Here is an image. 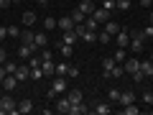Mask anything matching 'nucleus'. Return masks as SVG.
I'll list each match as a JSON object with an SVG mask.
<instances>
[{"label": "nucleus", "mask_w": 153, "mask_h": 115, "mask_svg": "<svg viewBox=\"0 0 153 115\" xmlns=\"http://www.w3.org/2000/svg\"><path fill=\"white\" fill-rule=\"evenodd\" d=\"M128 49L133 51V54H140L143 49H146V38H143L140 31H130V46Z\"/></svg>", "instance_id": "obj_1"}, {"label": "nucleus", "mask_w": 153, "mask_h": 115, "mask_svg": "<svg viewBox=\"0 0 153 115\" xmlns=\"http://www.w3.org/2000/svg\"><path fill=\"white\" fill-rule=\"evenodd\" d=\"M0 108H3V113H8V115H16L18 113V102L10 97V92H5L3 97H0Z\"/></svg>", "instance_id": "obj_2"}, {"label": "nucleus", "mask_w": 153, "mask_h": 115, "mask_svg": "<svg viewBox=\"0 0 153 115\" xmlns=\"http://www.w3.org/2000/svg\"><path fill=\"white\" fill-rule=\"evenodd\" d=\"M66 90H69L66 79H64V77H56V79H54V84H51V90H49V97H59V95H64Z\"/></svg>", "instance_id": "obj_3"}, {"label": "nucleus", "mask_w": 153, "mask_h": 115, "mask_svg": "<svg viewBox=\"0 0 153 115\" xmlns=\"http://www.w3.org/2000/svg\"><path fill=\"white\" fill-rule=\"evenodd\" d=\"M123 69H125V74L138 72V69H140V61H138V56H128V59L123 61Z\"/></svg>", "instance_id": "obj_4"}, {"label": "nucleus", "mask_w": 153, "mask_h": 115, "mask_svg": "<svg viewBox=\"0 0 153 115\" xmlns=\"http://www.w3.org/2000/svg\"><path fill=\"white\" fill-rule=\"evenodd\" d=\"M117 46L120 49H128L130 46V28H120L117 31Z\"/></svg>", "instance_id": "obj_5"}, {"label": "nucleus", "mask_w": 153, "mask_h": 115, "mask_svg": "<svg viewBox=\"0 0 153 115\" xmlns=\"http://www.w3.org/2000/svg\"><path fill=\"white\" fill-rule=\"evenodd\" d=\"M71 28H74V21H71V16H61L59 21H56V31H71Z\"/></svg>", "instance_id": "obj_6"}, {"label": "nucleus", "mask_w": 153, "mask_h": 115, "mask_svg": "<svg viewBox=\"0 0 153 115\" xmlns=\"http://www.w3.org/2000/svg\"><path fill=\"white\" fill-rule=\"evenodd\" d=\"M33 51H36V46H33V44H21V46H18V56H21L23 61H28V59H31V56H33Z\"/></svg>", "instance_id": "obj_7"}, {"label": "nucleus", "mask_w": 153, "mask_h": 115, "mask_svg": "<svg viewBox=\"0 0 153 115\" xmlns=\"http://www.w3.org/2000/svg\"><path fill=\"white\" fill-rule=\"evenodd\" d=\"M66 97H69L71 105H76V102H82V100H84V95H82L79 87H69V90H66Z\"/></svg>", "instance_id": "obj_8"}, {"label": "nucleus", "mask_w": 153, "mask_h": 115, "mask_svg": "<svg viewBox=\"0 0 153 115\" xmlns=\"http://www.w3.org/2000/svg\"><path fill=\"white\" fill-rule=\"evenodd\" d=\"M46 44H49V36H46V31H36V33H33V46H36V49H44Z\"/></svg>", "instance_id": "obj_9"}, {"label": "nucleus", "mask_w": 153, "mask_h": 115, "mask_svg": "<svg viewBox=\"0 0 153 115\" xmlns=\"http://www.w3.org/2000/svg\"><path fill=\"white\" fill-rule=\"evenodd\" d=\"M16 77H18V82H26V79H31V66H28V64L16 66Z\"/></svg>", "instance_id": "obj_10"}, {"label": "nucleus", "mask_w": 153, "mask_h": 115, "mask_svg": "<svg viewBox=\"0 0 153 115\" xmlns=\"http://www.w3.org/2000/svg\"><path fill=\"white\" fill-rule=\"evenodd\" d=\"M69 110H71L69 97H59V100H56V113H59V115H66Z\"/></svg>", "instance_id": "obj_11"}, {"label": "nucleus", "mask_w": 153, "mask_h": 115, "mask_svg": "<svg viewBox=\"0 0 153 115\" xmlns=\"http://www.w3.org/2000/svg\"><path fill=\"white\" fill-rule=\"evenodd\" d=\"M92 113H97V115H110V113H112V105H110V102H94V105H92Z\"/></svg>", "instance_id": "obj_12"}, {"label": "nucleus", "mask_w": 153, "mask_h": 115, "mask_svg": "<svg viewBox=\"0 0 153 115\" xmlns=\"http://www.w3.org/2000/svg\"><path fill=\"white\" fill-rule=\"evenodd\" d=\"M16 87H18V77L16 74H8L5 79H3V90H5V92H13Z\"/></svg>", "instance_id": "obj_13"}, {"label": "nucleus", "mask_w": 153, "mask_h": 115, "mask_svg": "<svg viewBox=\"0 0 153 115\" xmlns=\"http://www.w3.org/2000/svg\"><path fill=\"white\" fill-rule=\"evenodd\" d=\"M130 102H135V92L133 90H125V92H120V100H117V105H130Z\"/></svg>", "instance_id": "obj_14"}, {"label": "nucleus", "mask_w": 153, "mask_h": 115, "mask_svg": "<svg viewBox=\"0 0 153 115\" xmlns=\"http://www.w3.org/2000/svg\"><path fill=\"white\" fill-rule=\"evenodd\" d=\"M92 18H94L97 23H107V21H110V10H105V8H94Z\"/></svg>", "instance_id": "obj_15"}, {"label": "nucleus", "mask_w": 153, "mask_h": 115, "mask_svg": "<svg viewBox=\"0 0 153 115\" xmlns=\"http://www.w3.org/2000/svg\"><path fill=\"white\" fill-rule=\"evenodd\" d=\"M41 69H44V77H54V74H56V64H54V59L41 61Z\"/></svg>", "instance_id": "obj_16"}, {"label": "nucleus", "mask_w": 153, "mask_h": 115, "mask_svg": "<svg viewBox=\"0 0 153 115\" xmlns=\"http://www.w3.org/2000/svg\"><path fill=\"white\" fill-rule=\"evenodd\" d=\"M115 64H117V61H115L112 56H105L102 64H100V66H102V74H105V77H110V72H112V66H115Z\"/></svg>", "instance_id": "obj_17"}, {"label": "nucleus", "mask_w": 153, "mask_h": 115, "mask_svg": "<svg viewBox=\"0 0 153 115\" xmlns=\"http://www.w3.org/2000/svg\"><path fill=\"white\" fill-rule=\"evenodd\" d=\"M76 8H79V10H82L84 16H92V13H94V8H97V5H94L92 0H82V3H79Z\"/></svg>", "instance_id": "obj_18"}, {"label": "nucleus", "mask_w": 153, "mask_h": 115, "mask_svg": "<svg viewBox=\"0 0 153 115\" xmlns=\"http://www.w3.org/2000/svg\"><path fill=\"white\" fill-rule=\"evenodd\" d=\"M120 28H123V26H117V23H115L112 18H110L107 23H102V31H107L110 36H117V31H120Z\"/></svg>", "instance_id": "obj_19"}, {"label": "nucleus", "mask_w": 153, "mask_h": 115, "mask_svg": "<svg viewBox=\"0 0 153 115\" xmlns=\"http://www.w3.org/2000/svg\"><path fill=\"white\" fill-rule=\"evenodd\" d=\"M92 108H87L84 105V100L82 102H76V105H71V110H69V115H84V113H89Z\"/></svg>", "instance_id": "obj_20"}, {"label": "nucleus", "mask_w": 153, "mask_h": 115, "mask_svg": "<svg viewBox=\"0 0 153 115\" xmlns=\"http://www.w3.org/2000/svg\"><path fill=\"white\" fill-rule=\"evenodd\" d=\"M33 110H36V108H33V102H31V100H21V102H18V113H21V115L33 113Z\"/></svg>", "instance_id": "obj_21"}, {"label": "nucleus", "mask_w": 153, "mask_h": 115, "mask_svg": "<svg viewBox=\"0 0 153 115\" xmlns=\"http://www.w3.org/2000/svg\"><path fill=\"white\" fill-rule=\"evenodd\" d=\"M120 113H123V115H138V113H140V108H138L135 102H130V105H123Z\"/></svg>", "instance_id": "obj_22"}, {"label": "nucleus", "mask_w": 153, "mask_h": 115, "mask_svg": "<svg viewBox=\"0 0 153 115\" xmlns=\"http://www.w3.org/2000/svg\"><path fill=\"white\" fill-rule=\"evenodd\" d=\"M140 72L146 77H153V59H146V61H140Z\"/></svg>", "instance_id": "obj_23"}, {"label": "nucleus", "mask_w": 153, "mask_h": 115, "mask_svg": "<svg viewBox=\"0 0 153 115\" xmlns=\"http://www.w3.org/2000/svg\"><path fill=\"white\" fill-rule=\"evenodd\" d=\"M76 38H79V36H76V31L71 28V31H64V38H61V41H64V44H71V46H74V44H76Z\"/></svg>", "instance_id": "obj_24"}, {"label": "nucleus", "mask_w": 153, "mask_h": 115, "mask_svg": "<svg viewBox=\"0 0 153 115\" xmlns=\"http://www.w3.org/2000/svg\"><path fill=\"white\" fill-rule=\"evenodd\" d=\"M123 74H125V69H123V64H115V66H112V72H110V77H107V79H120Z\"/></svg>", "instance_id": "obj_25"}, {"label": "nucleus", "mask_w": 153, "mask_h": 115, "mask_svg": "<svg viewBox=\"0 0 153 115\" xmlns=\"http://www.w3.org/2000/svg\"><path fill=\"white\" fill-rule=\"evenodd\" d=\"M82 41H87V44H97V31H89V28H87V31L82 33Z\"/></svg>", "instance_id": "obj_26"}, {"label": "nucleus", "mask_w": 153, "mask_h": 115, "mask_svg": "<svg viewBox=\"0 0 153 115\" xmlns=\"http://www.w3.org/2000/svg\"><path fill=\"white\" fill-rule=\"evenodd\" d=\"M56 46H59V51H61V56H64V59H69L71 51H74V49H71V44H64V41H61V44H56Z\"/></svg>", "instance_id": "obj_27"}, {"label": "nucleus", "mask_w": 153, "mask_h": 115, "mask_svg": "<svg viewBox=\"0 0 153 115\" xmlns=\"http://www.w3.org/2000/svg\"><path fill=\"white\" fill-rule=\"evenodd\" d=\"M84 18H87V16H84L79 8H74V10H71V21H74V26H76V23H84Z\"/></svg>", "instance_id": "obj_28"}, {"label": "nucleus", "mask_w": 153, "mask_h": 115, "mask_svg": "<svg viewBox=\"0 0 153 115\" xmlns=\"http://www.w3.org/2000/svg\"><path fill=\"white\" fill-rule=\"evenodd\" d=\"M21 44H33V31H31V28L21 31Z\"/></svg>", "instance_id": "obj_29"}, {"label": "nucleus", "mask_w": 153, "mask_h": 115, "mask_svg": "<svg viewBox=\"0 0 153 115\" xmlns=\"http://www.w3.org/2000/svg\"><path fill=\"white\" fill-rule=\"evenodd\" d=\"M112 59L117 61V64H123V61L128 59V54H125V49H120V46H117V51H115V54H112Z\"/></svg>", "instance_id": "obj_30"}, {"label": "nucleus", "mask_w": 153, "mask_h": 115, "mask_svg": "<svg viewBox=\"0 0 153 115\" xmlns=\"http://www.w3.org/2000/svg\"><path fill=\"white\" fill-rule=\"evenodd\" d=\"M23 23H26V26H33V23H36V13L26 10V13H23Z\"/></svg>", "instance_id": "obj_31"}, {"label": "nucleus", "mask_w": 153, "mask_h": 115, "mask_svg": "<svg viewBox=\"0 0 153 115\" xmlns=\"http://www.w3.org/2000/svg\"><path fill=\"white\" fill-rule=\"evenodd\" d=\"M66 72H69V64L66 61H59L56 64V77H66Z\"/></svg>", "instance_id": "obj_32"}, {"label": "nucleus", "mask_w": 153, "mask_h": 115, "mask_svg": "<svg viewBox=\"0 0 153 115\" xmlns=\"http://www.w3.org/2000/svg\"><path fill=\"white\" fill-rule=\"evenodd\" d=\"M44 31H56V18H44Z\"/></svg>", "instance_id": "obj_33"}, {"label": "nucleus", "mask_w": 153, "mask_h": 115, "mask_svg": "<svg viewBox=\"0 0 153 115\" xmlns=\"http://www.w3.org/2000/svg\"><path fill=\"white\" fill-rule=\"evenodd\" d=\"M84 26H87V28H89V31H97V28H100V23H97V21H94V18H92V16H87V18H84Z\"/></svg>", "instance_id": "obj_34"}, {"label": "nucleus", "mask_w": 153, "mask_h": 115, "mask_svg": "<svg viewBox=\"0 0 153 115\" xmlns=\"http://www.w3.org/2000/svg\"><path fill=\"white\" fill-rule=\"evenodd\" d=\"M41 77H44V69H41V66H31V79H41Z\"/></svg>", "instance_id": "obj_35"}, {"label": "nucleus", "mask_w": 153, "mask_h": 115, "mask_svg": "<svg viewBox=\"0 0 153 115\" xmlns=\"http://www.w3.org/2000/svg\"><path fill=\"white\" fill-rule=\"evenodd\" d=\"M97 41H100V44H110V41H112V36H110L107 31H102V33H97Z\"/></svg>", "instance_id": "obj_36"}, {"label": "nucleus", "mask_w": 153, "mask_h": 115, "mask_svg": "<svg viewBox=\"0 0 153 115\" xmlns=\"http://www.w3.org/2000/svg\"><path fill=\"white\" fill-rule=\"evenodd\" d=\"M140 33H143V38H153V23H151V26H143Z\"/></svg>", "instance_id": "obj_37"}, {"label": "nucleus", "mask_w": 153, "mask_h": 115, "mask_svg": "<svg viewBox=\"0 0 153 115\" xmlns=\"http://www.w3.org/2000/svg\"><path fill=\"white\" fill-rule=\"evenodd\" d=\"M102 8H105V10H110V13H112L115 8H117V3H115V0H102Z\"/></svg>", "instance_id": "obj_38"}, {"label": "nucleus", "mask_w": 153, "mask_h": 115, "mask_svg": "<svg viewBox=\"0 0 153 115\" xmlns=\"http://www.w3.org/2000/svg\"><path fill=\"white\" fill-rule=\"evenodd\" d=\"M143 102H146V105H153V90H146V92H143Z\"/></svg>", "instance_id": "obj_39"}, {"label": "nucleus", "mask_w": 153, "mask_h": 115, "mask_svg": "<svg viewBox=\"0 0 153 115\" xmlns=\"http://www.w3.org/2000/svg\"><path fill=\"white\" fill-rule=\"evenodd\" d=\"M107 97H110V102H117V100H120V90H110Z\"/></svg>", "instance_id": "obj_40"}, {"label": "nucleus", "mask_w": 153, "mask_h": 115, "mask_svg": "<svg viewBox=\"0 0 153 115\" xmlns=\"http://www.w3.org/2000/svg\"><path fill=\"white\" fill-rule=\"evenodd\" d=\"M8 36H10V38H21V28L10 26V28H8Z\"/></svg>", "instance_id": "obj_41"}, {"label": "nucleus", "mask_w": 153, "mask_h": 115, "mask_svg": "<svg viewBox=\"0 0 153 115\" xmlns=\"http://www.w3.org/2000/svg\"><path fill=\"white\" fill-rule=\"evenodd\" d=\"M3 66H5V72H8V74H16V61H5V64H3Z\"/></svg>", "instance_id": "obj_42"}, {"label": "nucleus", "mask_w": 153, "mask_h": 115, "mask_svg": "<svg viewBox=\"0 0 153 115\" xmlns=\"http://www.w3.org/2000/svg\"><path fill=\"white\" fill-rule=\"evenodd\" d=\"M41 61H46V59H54V54H51V49H41Z\"/></svg>", "instance_id": "obj_43"}, {"label": "nucleus", "mask_w": 153, "mask_h": 115, "mask_svg": "<svg viewBox=\"0 0 153 115\" xmlns=\"http://www.w3.org/2000/svg\"><path fill=\"white\" fill-rule=\"evenodd\" d=\"M117 3V10H128L130 8V0H115Z\"/></svg>", "instance_id": "obj_44"}, {"label": "nucleus", "mask_w": 153, "mask_h": 115, "mask_svg": "<svg viewBox=\"0 0 153 115\" xmlns=\"http://www.w3.org/2000/svg\"><path fill=\"white\" fill-rule=\"evenodd\" d=\"M130 77H133V79H135V82H138V84H140V82H143V79H146V74H143V72H140V69H138V72H133V74H130Z\"/></svg>", "instance_id": "obj_45"}, {"label": "nucleus", "mask_w": 153, "mask_h": 115, "mask_svg": "<svg viewBox=\"0 0 153 115\" xmlns=\"http://www.w3.org/2000/svg\"><path fill=\"white\" fill-rule=\"evenodd\" d=\"M26 64H28V66H41V56H31Z\"/></svg>", "instance_id": "obj_46"}, {"label": "nucleus", "mask_w": 153, "mask_h": 115, "mask_svg": "<svg viewBox=\"0 0 153 115\" xmlns=\"http://www.w3.org/2000/svg\"><path fill=\"white\" fill-rule=\"evenodd\" d=\"M66 77H79V66H71V64H69V72H66Z\"/></svg>", "instance_id": "obj_47"}, {"label": "nucleus", "mask_w": 153, "mask_h": 115, "mask_svg": "<svg viewBox=\"0 0 153 115\" xmlns=\"http://www.w3.org/2000/svg\"><path fill=\"white\" fill-rule=\"evenodd\" d=\"M5 77H8V72H5V66L0 64V87H3V79H5Z\"/></svg>", "instance_id": "obj_48"}, {"label": "nucleus", "mask_w": 153, "mask_h": 115, "mask_svg": "<svg viewBox=\"0 0 153 115\" xmlns=\"http://www.w3.org/2000/svg\"><path fill=\"white\" fill-rule=\"evenodd\" d=\"M5 38H8V28L0 26V41H5Z\"/></svg>", "instance_id": "obj_49"}, {"label": "nucleus", "mask_w": 153, "mask_h": 115, "mask_svg": "<svg viewBox=\"0 0 153 115\" xmlns=\"http://www.w3.org/2000/svg\"><path fill=\"white\" fill-rule=\"evenodd\" d=\"M5 61H8V51L0 49V64H5Z\"/></svg>", "instance_id": "obj_50"}, {"label": "nucleus", "mask_w": 153, "mask_h": 115, "mask_svg": "<svg viewBox=\"0 0 153 115\" xmlns=\"http://www.w3.org/2000/svg\"><path fill=\"white\" fill-rule=\"evenodd\" d=\"M13 0H0V10H5V8H10Z\"/></svg>", "instance_id": "obj_51"}, {"label": "nucleus", "mask_w": 153, "mask_h": 115, "mask_svg": "<svg viewBox=\"0 0 153 115\" xmlns=\"http://www.w3.org/2000/svg\"><path fill=\"white\" fill-rule=\"evenodd\" d=\"M138 3H140V8H151L153 5V0H138Z\"/></svg>", "instance_id": "obj_52"}, {"label": "nucleus", "mask_w": 153, "mask_h": 115, "mask_svg": "<svg viewBox=\"0 0 153 115\" xmlns=\"http://www.w3.org/2000/svg\"><path fill=\"white\" fill-rule=\"evenodd\" d=\"M33 3H38V5H49V0H33Z\"/></svg>", "instance_id": "obj_53"}, {"label": "nucleus", "mask_w": 153, "mask_h": 115, "mask_svg": "<svg viewBox=\"0 0 153 115\" xmlns=\"http://www.w3.org/2000/svg\"><path fill=\"white\" fill-rule=\"evenodd\" d=\"M148 21H151V23H153V10H151V16H148Z\"/></svg>", "instance_id": "obj_54"}, {"label": "nucleus", "mask_w": 153, "mask_h": 115, "mask_svg": "<svg viewBox=\"0 0 153 115\" xmlns=\"http://www.w3.org/2000/svg\"><path fill=\"white\" fill-rule=\"evenodd\" d=\"M13 3H23V0H13Z\"/></svg>", "instance_id": "obj_55"}, {"label": "nucleus", "mask_w": 153, "mask_h": 115, "mask_svg": "<svg viewBox=\"0 0 153 115\" xmlns=\"http://www.w3.org/2000/svg\"><path fill=\"white\" fill-rule=\"evenodd\" d=\"M0 113H3V108H0Z\"/></svg>", "instance_id": "obj_56"}, {"label": "nucleus", "mask_w": 153, "mask_h": 115, "mask_svg": "<svg viewBox=\"0 0 153 115\" xmlns=\"http://www.w3.org/2000/svg\"><path fill=\"white\" fill-rule=\"evenodd\" d=\"M151 59H153V56H151Z\"/></svg>", "instance_id": "obj_57"}]
</instances>
